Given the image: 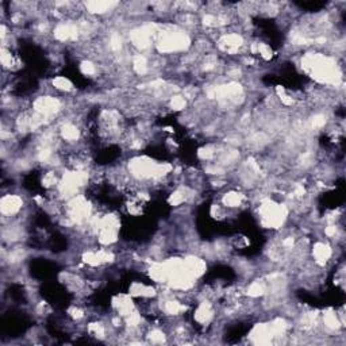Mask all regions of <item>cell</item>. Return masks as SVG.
I'll return each instance as SVG.
<instances>
[{
    "mask_svg": "<svg viewBox=\"0 0 346 346\" xmlns=\"http://www.w3.org/2000/svg\"><path fill=\"white\" fill-rule=\"evenodd\" d=\"M216 45L220 50L227 54H237V53L245 47V39L238 33H223L216 39Z\"/></svg>",
    "mask_w": 346,
    "mask_h": 346,
    "instance_id": "cell-1",
    "label": "cell"
},
{
    "mask_svg": "<svg viewBox=\"0 0 346 346\" xmlns=\"http://www.w3.org/2000/svg\"><path fill=\"white\" fill-rule=\"evenodd\" d=\"M23 208V199L19 195H14V193H8L1 197L0 201V211L3 219L7 218H12V216L18 215L19 212Z\"/></svg>",
    "mask_w": 346,
    "mask_h": 346,
    "instance_id": "cell-2",
    "label": "cell"
},
{
    "mask_svg": "<svg viewBox=\"0 0 346 346\" xmlns=\"http://www.w3.org/2000/svg\"><path fill=\"white\" fill-rule=\"evenodd\" d=\"M311 256L314 258V264L317 267H325L333 257V248L332 245L323 241H318L313 245V248L310 250Z\"/></svg>",
    "mask_w": 346,
    "mask_h": 346,
    "instance_id": "cell-3",
    "label": "cell"
},
{
    "mask_svg": "<svg viewBox=\"0 0 346 346\" xmlns=\"http://www.w3.org/2000/svg\"><path fill=\"white\" fill-rule=\"evenodd\" d=\"M84 9H87V12L91 15H104L114 11L118 3H113V1H88L84 3Z\"/></svg>",
    "mask_w": 346,
    "mask_h": 346,
    "instance_id": "cell-4",
    "label": "cell"
},
{
    "mask_svg": "<svg viewBox=\"0 0 346 346\" xmlns=\"http://www.w3.org/2000/svg\"><path fill=\"white\" fill-rule=\"evenodd\" d=\"M245 199H246V196L242 192L229 191L222 196L220 200H222V206L226 207V208H237V207L242 206Z\"/></svg>",
    "mask_w": 346,
    "mask_h": 346,
    "instance_id": "cell-5",
    "label": "cell"
},
{
    "mask_svg": "<svg viewBox=\"0 0 346 346\" xmlns=\"http://www.w3.org/2000/svg\"><path fill=\"white\" fill-rule=\"evenodd\" d=\"M52 87L57 91H61V92H70L75 89V85L70 81L68 77L65 76H57L52 80Z\"/></svg>",
    "mask_w": 346,
    "mask_h": 346,
    "instance_id": "cell-6",
    "label": "cell"
},
{
    "mask_svg": "<svg viewBox=\"0 0 346 346\" xmlns=\"http://www.w3.org/2000/svg\"><path fill=\"white\" fill-rule=\"evenodd\" d=\"M145 337L148 338V341H149L150 344H165L168 336H167L161 329L155 328V329H150V330H148Z\"/></svg>",
    "mask_w": 346,
    "mask_h": 346,
    "instance_id": "cell-7",
    "label": "cell"
},
{
    "mask_svg": "<svg viewBox=\"0 0 346 346\" xmlns=\"http://www.w3.org/2000/svg\"><path fill=\"white\" fill-rule=\"evenodd\" d=\"M188 104V100L184 98V95H172L169 98V108H172L174 111H182L185 110Z\"/></svg>",
    "mask_w": 346,
    "mask_h": 346,
    "instance_id": "cell-8",
    "label": "cell"
},
{
    "mask_svg": "<svg viewBox=\"0 0 346 346\" xmlns=\"http://www.w3.org/2000/svg\"><path fill=\"white\" fill-rule=\"evenodd\" d=\"M80 72L84 76L94 77V76L98 75V66H96L94 61L84 60L80 62Z\"/></svg>",
    "mask_w": 346,
    "mask_h": 346,
    "instance_id": "cell-9",
    "label": "cell"
},
{
    "mask_svg": "<svg viewBox=\"0 0 346 346\" xmlns=\"http://www.w3.org/2000/svg\"><path fill=\"white\" fill-rule=\"evenodd\" d=\"M258 56L261 57L262 60H271L273 57V49L271 47V45H268L265 42H257V53Z\"/></svg>",
    "mask_w": 346,
    "mask_h": 346,
    "instance_id": "cell-10",
    "label": "cell"
}]
</instances>
